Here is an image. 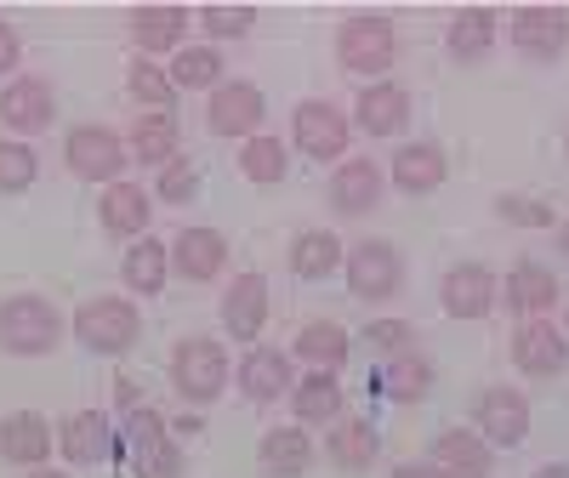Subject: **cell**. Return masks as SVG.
<instances>
[{
  "label": "cell",
  "instance_id": "obj_1",
  "mask_svg": "<svg viewBox=\"0 0 569 478\" xmlns=\"http://www.w3.org/2000/svg\"><path fill=\"white\" fill-rule=\"evenodd\" d=\"M63 342V313L46 297H7L0 302V348L18 359H46Z\"/></svg>",
  "mask_w": 569,
  "mask_h": 478
},
{
  "label": "cell",
  "instance_id": "obj_2",
  "mask_svg": "<svg viewBox=\"0 0 569 478\" xmlns=\"http://www.w3.org/2000/svg\"><path fill=\"white\" fill-rule=\"evenodd\" d=\"M74 337H80V348H91V353L120 359V353H131L137 337H142V313H137V302L103 291V297L80 302V313H74Z\"/></svg>",
  "mask_w": 569,
  "mask_h": 478
},
{
  "label": "cell",
  "instance_id": "obj_3",
  "mask_svg": "<svg viewBox=\"0 0 569 478\" xmlns=\"http://www.w3.org/2000/svg\"><path fill=\"white\" fill-rule=\"evenodd\" d=\"M171 388L188 399V405H217L222 388H228V348L217 337H188L177 342L171 353Z\"/></svg>",
  "mask_w": 569,
  "mask_h": 478
},
{
  "label": "cell",
  "instance_id": "obj_4",
  "mask_svg": "<svg viewBox=\"0 0 569 478\" xmlns=\"http://www.w3.org/2000/svg\"><path fill=\"white\" fill-rule=\"evenodd\" d=\"M399 58V29L382 12H359L337 29V63L348 74H388Z\"/></svg>",
  "mask_w": 569,
  "mask_h": 478
},
{
  "label": "cell",
  "instance_id": "obj_5",
  "mask_svg": "<svg viewBox=\"0 0 569 478\" xmlns=\"http://www.w3.org/2000/svg\"><path fill=\"white\" fill-rule=\"evenodd\" d=\"M342 273H348V291L359 302H388L405 285V257H399L393 239H359V246L342 257Z\"/></svg>",
  "mask_w": 569,
  "mask_h": 478
},
{
  "label": "cell",
  "instance_id": "obj_6",
  "mask_svg": "<svg viewBox=\"0 0 569 478\" xmlns=\"http://www.w3.org/2000/svg\"><path fill=\"white\" fill-rule=\"evenodd\" d=\"M291 137L308 160H342L348 142H353V120L325 98H302L297 114H291Z\"/></svg>",
  "mask_w": 569,
  "mask_h": 478
},
{
  "label": "cell",
  "instance_id": "obj_7",
  "mask_svg": "<svg viewBox=\"0 0 569 478\" xmlns=\"http://www.w3.org/2000/svg\"><path fill=\"white\" fill-rule=\"evenodd\" d=\"M63 160H69V171L86 177V182H120L131 149H126L109 126H74V131L63 137Z\"/></svg>",
  "mask_w": 569,
  "mask_h": 478
},
{
  "label": "cell",
  "instance_id": "obj_8",
  "mask_svg": "<svg viewBox=\"0 0 569 478\" xmlns=\"http://www.w3.org/2000/svg\"><path fill=\"white\" fill-rule=\"evenodd\" d=\"M512 52L530 58V63H558L569 52V12L558 7H525L512 12Z\"/></svg>",
  "mask_w": 569,
  "mask_h": 478
},
{
  "label": "cell",
  "instance_id": "obj_9",
  "mask_svg": "<svg viewBox=\"0 0 569 478\" xmlns=\"http://www.w3.org/2000/svg\"><path fill=\"white\" fill-rule=\"evenodd\" d=\"M262 114H268V98L251 80H222L211 91V103H206V126L217 137H257Z\"/></svg>",
  "mask_w": 569,
  "mask_h": 478
},
{
  "label": "cell",
  "instance_id": "obj_10",
  "mask_svg": "<svg viewBox=\"0 0 569 478\" xmlns=\"http://www.w3.org/2000/svg\"><path fill=\"white\" fill-rule=\"evenodd\" d=\"M479 439L496 450H518L530 439V399L518 388H485L479 394Z\"/></svg>",
  "mask_w": 569,
  "mask_h": 478
},
{
  "label": "cell",
  "instance_id": "obj_11",
  "mask_svg": "<svg viewBox=\"0 0 569 478\" xmlns=\"http://www.w3.org/2000/svg\"><path fill=\"white\" fill-rule=\"evenodd\" d=\"M0 120H7L12 131H46V126L58 120V91H52V80H40V74L7 80V91H0Z\"/></svg>",
  "mask_w": 569,
  "mask_h": 478
},
{
  "label": "cell",
  "instance_id": "obj_12",
  "mask_svg": "<svg viewBox=\"0 0 569 478\" xmlns=\"http://www.w3.org/2000/svg\"><path fill=\"white\" fill-rule=\"evenodd\" d=\"M228 268V239L217 228H182L171 239V273L188 285H211Z\"/></svg>",
  "mask_w": 569,
  "mask_h": 478
},
{
  "label": "cell",
  "instance_id": "obj_13",
  "mask_svg": "<svg viewBox=\"0 0 569 478\" xmlns=\"http://www.w3.org/2000/svg\"><path fill=\"white\" fill-rule=\"evenodd\" d=\"M388 195V171L376 160H342L337 171H330V206H337L342 217H365L376 211Z\"/></svg>",
  "mask_w": 569,
  "mask_h": 478
},
{
  "label": "cell",
  "instance_id": "obj_14",
  "mask_svg": "<svg viewBox=\"0 0 569 478\" xmlns=\"http://www.w3.org/2000/svg\"><path fill=\"white\" fill-rule=\"evenodd\" d=\"M439 302L450 319H485L496 308V273L485 262H461L439 279Z\"/></svg>",
  "mask_w": 569,
  "mask_h": 478
},
{
  "label": "cell",
  "instance_id": "obj_15",
  "mask_svg": "<svg viewBox=\"0 0 569 478\" xmlns=\"http://www.w3.org/2000/svg\"><path fill=\"white\" fill-rule=\"evenodd\" d=\"M262 325H268V279L262 273L228 279V291H222V330H228V337H240V342H257Z\"/></svg>",
  "mask_w": 569,
  "mask_h": 478
},
{
  "label": "cell",
  "instance_id": "obj_16",
  "mask_svg": "<svg viewBox=\"0 0 569 478\" xmlns=\"http://www.w3.org/2000/svg\"><path fill=\"white\" fill-rule=\"evenodd\" d=\"M291 388H297V365H291V353H284V348H251L240 359V394L246 399L273 405V399L291 394Z\"/></svg>",
  "mask_w": 569,
  "mask_h": 478
},
{
  "label": "cell",
  "instance_id": "obj_17",
  "mask_svg": "<svg viewBox=\"0 0 569 478\" xmlns=\"http://www.w3.org/2000/svg\"><path fill=\"white\" fill-rule=\"evenodd\" d=\"M445 177H450V160H445L439 142H405V149L393 155V166H388V182L399 188V195H410V200L433 195Z\"/></svg>",
  "mask_w": 569,
  "mask_h": 478
},
{
  "label": "cell",
  "instance_id": "obj_18",
  "mask_svg": "<svg viewBox=\"0 0 569 478\" xmlns=\"http://www.w3.org/2000/svg\"><path fill=\"white\" fill-rule=\"evenodd\" d=\"M433 467L439 478H490V467H496V456H490V445L479 439V434H467V427H445V434L433 439Z\"/></svg>",
  "mask_w": 569,
  "mask_h": 478
},
{
  "label": "cell",
  "instance_id": "obj_19",
  "mask_svg": "<svg viewBox=\"0 0 569 478\" xmlns=\"http://www.w3.org/2000/svg\"><path fill=\"white\" fill-rule=\"evenodd\" d=\"M257 467L268 478H302L313 467V439H308V427L291 421V427H268V434L257 439Z\"/></svg>",
  "mask_w": 569,
  "mask_h": 478
},
{
  "label": "cell",
  "instance_id": "obj_20",
  "mask_svg": "<svg viewBox=\"0 0 569 478\" xmlns=\"http://www.w3.org/2000/svg\"><path fill=\"white\" fill-rule=\"evenodd\" d=\"M52 445H58V434L34 410H12L7 421H0V456H7L12 467H46Z\"/></svg>",
  "mask_w": 569,
  "mask_h": 478
},
{
  "label": "cell",
  "instance_id": "obj_21",
  "mask_svg": "<svg viewBox=\"0 0 569 478\" xmlns=\"http://www.w3.org/2000/svg\"><path fill=\"white\" fill-rule=\"evenodd\" d=\"M58 450H63L74 467L103 461V456L114 450V421H109L103 410H74V416H63V427H58Z\"/></svg>",
  "mask_w": 569,
  "mask_h": 478
},
{
  "label": "cell",
  "instance_id": "obj_22",
  "mask_svg": "<svg viewBox=\"0 0 569 478\" xmlns=\"http://www.w3.org/2000/svg\"><path fill=\"white\" fill-rule=\"evenodd\" d=\"M405 120H410V91H405V86L376 80V86L359 91V109H353V126H359V131L393 137V131H405Z\"/></svg>",
  "mask_w": 569,
  "mask_h": 478
},
{
  "label": "cell",
  "instance_id": "obj_23",
  "mask_svg": "<svg viewBox=\"0 0 569 478\" xmlns=\"http://www.w3.org/2000/svg\"><path fill=\"white\" fill-rule=\"evenodd\" d=\"M512 365L525 370V376H558V370L569 365V348H563V337H558V325L530 319V325L512 337Z\"/></svg>",
  "mask_w": 569,
  "mask_h": 478
},
{
  "label": "cell",
  "instance_id": "obj_24",
  "mask_svg": "<svg viewBox=\"0 0 569 478\" xmlns=\"http://www.w3.org/2000/svg\"><path fill=\"white\" fill-rule=\"evenodd\" d=\"M120 279L137 297H160L171 279V246H160V239H131L120 257Z\"/></svg>",
  "mask_w": 569,
  "mask_h": 478
},
{
  "label": "cell",
  "instance_id": "obj_25",
  "mask_svg": "<svg viewBox=\"0 0 569 478\" xmlns=\"http://www.w3.org/2000/svg\"><path fill=\"white\" fill-rule=\"evenodd\" d=\"M501 302L512 313H547V308H558V273L541 268V262H518L501 279Z\"/></svg>",
  "mask_w": 569,
  "mask_h": 478
},
{
  "label": "cell",
  "instance_id": "obj_26",
  "mask_svg": "<svg viewBox=\"0 0 569 478\" xmlns=\"http://www.w3.org/2000/svg\"><path fill=\"white\" fill-rule=\"evenodd\" d=\"M98 217H103V233H114V239H142L154 211H149V195H142L137 182H109Z\"/></svg>",
  "mask_w": 569,
  "mask_h": 478
},
{
  "label": "cell",
  "instance_id": "obj_27",
  "mask_svg": "<svg viewBox=\"0 0 569 478\" xmlns=\"http://www.w3.org/2000/svg\"><path fill=\"white\" fill-rule=\"evenodd\" d=\"M291 410H297L302 427H330V421H342V381H337V370L302 376L297 388H291Z\"/></svg>",
  "mask_w": 569,
  "mask_h": 478
},
{
  "label": "cell",
  "instance_id": "obj_28",
  "mask_svg": "<svg viewBox=\"0 0 569 478\" xmlns=\"http://www.w3.org/2000/svg\"><path fill=\"white\" fill-rule=\"evenodd\" d=\"M342 257H348V246H342L330 228H302V233L291 239V273L308 279V285L330 279V273L342 268Z\"/></svg>",
  "mask_w": 569,
  "mask_h": 478
},
{
  "label": "cell",
  "instance_id": "obj_29",
  "mask_svg": "<svg viewBox=\"0 0 569 478\" xmlns=\"http://www.w3.org/2000/svg\"><path fill=\"white\" fill-rule=\"evenodd\" d=\"M376 388H382L393 405H421L427 394H433V365H427L421 348L393 353V359L382 365V376H376Z\"/></svg>",
  "mask_w": 569,
  "mask_h": 478
},
{
  "label": "cell",
  "instance_id": "obj_30",
  "mask_svg": "<svg viewBox=\"0 0 569 478\" xmlns=\"http://www.w3.org/2000/svg\"><path fill=\"white\" fill-rule=\"evenodd\" d=\"M182 29H188V12L182 7H137L131 12V46H137V58H154V52L182 46Z\"/></svg>",
  "mask_w": 569,
  "mask_h": 478
},
{
  "label": "cell",
  "instance_id": "obj_31",
  "mask_svg": "<svg viewBox=\"0 0 569 478\" xmlns=\"http://www.w3.org/2000/svg\"><path fill=\"white\" fill-rule=\"evenodd\" d=\"M496 12L490 7H467V12H456L450 18V29H445V46H450V58L456 63H479L490 46H496Z\"/></svg>",
  "mask_w": 569,
  "mask_h": 478
},
{
  "label": "cell",
  "instance_id": "obj_32",
  "mask_svg": "<svg viewBox=\"0 0 569 478\" xmlns=\"http://www.w3.org/2000/svg\"><path fill=\"white\" fill-rule=\"evenodd\" d=\"M177 142H182L177 114H142L131 126V137H126V149H131L137 166H171L177 160Z\"/></svg>",
  "mask_w": 569,
  "mask_h": 478
},
{
  "label": "cell",
  "instance_id": "obj_33",
  "mask_svg": "<svg viewBox=\"0 0 569 478\" xmlns=\"http://www.w3.org/2000/svg\"><path fill=\"white\" fill-rule=\"evenodd\" d=\"M308 365H319V370H342L348 365V353H353V337L337 325V319H308L302 330H297V342H291Z\"/></svg>",
  "mask_w": 569,
  "mask_h": 478
},
{
  "label": "cell",
  "instance_id": "obj_34",
  "mask_svg": "<svg viewBox=\"0 0 569 478\" xmlns=\"http://www.w3.org/2000/svg\"><path fill=\"white\" fill-rule=\"evenodd\" d=\"M330 467H342V472H370L376 467V427L348 416V421H330Z\"/></svg>",
  "mask_w": 569,
  "mask_h": 478
},
{
  "label": "cell",
  "instance_id": "obj_35",
  "mask_svg": "<svg viewBox=\"0 0 569 478\" xmlns=\"http://www.w3.org/2000/svg\"><path fill=\"white\" fill-rule=\"evenodd\" d=\"M126 91L142 103V114H171V103H177V86H171V74L154 58H131L126 63Z\"/></svg>",
  "mask_w": 569,
  "mask_h": 478
},
{
  "label": "cell",
  "instance_id": "obj_36",
  "mask_svg": "<svg viewBox=\"0 0 569 478\" xmlns=\"http://www.w3.org/2000/svg\"><path fill=\"white\" fill-rule=\"evenodd\" d=\"M166 74H171L177 91H217L222 86V52L217 46H182Z\"/></svg>",
  "mask_w": 569,
  "mask_h": 478
},
{
  "label": "cell",
  "instance_id": "obj_37",
  "mask_svg": "<svg viewBox=\"0 0 569 478\" xmlns=\"http://www.w3.org/2000/svg\"><path fill=\"white\" fill-rule=\"evenodd\" d=\"M284 166H291V155H284V142L279 137H246V149H240V171L257 182V188H273L284 182Z\"/></svg>",
  "mask_w": 569,
  "mask_h": 478
},
{
  "label": "cell",
  "instance_id": "obj_38",
  "mask_svg": "<svg viewBox=\"0 0 569 478\" xmlns=\"http://www.w3.org/2000/svg\"><path fill=\"white\" fill-rule=\"evenodd\" d=\"M40 177V160L29 142H12V137H0V195H29Z\"/></svg>",
  "mask_w": 569,
  "mask_h": 478
},
{
  "label": "cell",
  "instance_id": "obj_39",
  "mask_svg": "<svg viewBox=\"0 0 569 478\" xmlns=\"http://www.w3.org/2000/svg\"><path fill=\"white\" fill-rule=\"evenodd\" d=\"M182 467H188V456H182V445L171 434L154 439V445H142V450H131V472L137 478H182Z\"/></svg>",
  "mask_w": 569,
  "mask_h": 478
},
{
  "label": "cell",
  "instance_id": "obj_40",
  "mask_svg": "<svg viewBox=\"0 0 569 478\" xmlns=\"http://www.w3.org/2000/svg\"><path fill=\"white\" fill-rule=\"evenodd\" d=\"M154 195H160L166 206H188V200L200 195V166L177 155L171 166H160V182H154Z\"/></svg>",
  "mask_w": 569,
  "mask_h": 478
},
{
  "label": "cell",
  "instance_id": "obj_41",
  "mask_svg": "<svg viewBox=\"0 0 569 478\" xmlns=\"http://www.w3.org/2000/svg\"><path fill=\"white\" fill-rule=\"evenodd\" d=\"M200 29L217 34V40H246L257 29V7H206L200 12Z\"/></svg>",
  "mask_w": 569,
  "mask_h": 478
},
{
  "label": "cell",
  "instance_id": "obj_42",
  "mask_svg": "<svg viewBox=\"0 0 569 478\" xmlns=\"http://www.w3.org/2000/svg\"><path fill=\"white\" fill-rule=\"evenodd\" d=\"M365 342L382 353V359L410 353V348H416V325H410V319H370V325H365Z\"/></svg>",
  "mask_w": 569,
  "mask_h": 478
},
{
  "label": "cell",
  "instance_id": "obj_43",
  "mask_svg": "<svg viewBox=\"0 0 569 478\" xmlns=\"http://www.w3.org/2000/svg\"><path fill=\"white\" fill-rule=\"evenodd\" d=\"M166 434H171V427H166V416H160V410H149V405H137V410H126L120 445H126V456H131V450L154 445V439H166Z\"/></svg>",
  "mask_w": 569,
  "mask_h": 478
},
{
  "label": "cell",
  "instance_id": "obj_44",
  "mask_svg": "<svg viewBox=\"0 0 569 478\" xmlns=\"http://www.w3.org/2000/svg\"><path fill=\"white\" fill-rule=\"evenodd\" d=\"M496 211H501V222H518V228H558L552 206L547 200H530V195H501Z\"/></svg>",
  "mask_w": 569,
  "mask_h": 478
},
{
  "label": "cell",
  "instance_id": "obj_45",
  "mask_svg": "<svg viewBox=\"0 0 569 478\" xmlns=\"http://www.w3.org/2000/svg\"><path fill=\"white\" fill-rule=\"evenodd\" d=\"M18 58H23V40H18V29H12V23H0V80H12Z\"/></svg>",
  "mask_w": 569,
  "mask_h": 478
},
{
  "label": "cell",
  "instance_id": "obj_46",
  "mask_svg": "<svg viewBox=\"0 0 569 478\" xmlns=\"http://www.w3.org/2000/svg\"><path fill=\"white\" fill-rule=\"evenodd\" d=\"M114 399H120V410H137V405H142L137 381H126V376H120V381H114Z\"/></svg>",
  "mask_w": 569,
  "mask_h": 478
},
{
  "label": "cell",
  "instance_id": "obj_47",
  "mask_svg": "<svg viewBox=\"0 0 569 478\" xmlns=\"http://www.w3.org/2000/svg\"><path fill=\"white\" fill-rule=\"evenodd\" d=\"M388 478H439L433 467H427V461H405V467H393Z\"/></svg>",
  "mask_w": 569,
  "mask_h": 478
},
{
  "label": "cell",
  "instance_id": "obj_48",
  "mask_svg": "<svg viewBox=\"0 0 569 478\" xmlns=\"http://www.w3.org/2000/svg\"><path fill=\"white\" fill-rule=\"evenodd\" d=\"M552 233H558V251H563V257H569V217H563V222H558V228H552Z\"/></svg>",
  "mask_w": 569,
  "mask_h": 478
},
{
  "label": "cell",
  "instance_id": "obj_49",
  "mask_svg": "<svg viewBox=\"0 0 569 478\" xmlns=\"http://www.w3.org/2000/svg\"><path fill=\"white\" fill-rule=\"evenodd\" d=\"M23 478H69V472H58V467H29Z\"/></svg>",
  "mask_w": 569,
  "mask_h": 478
},
{
  "label": "cell",
  "instance_id": "obj_50",
  "mask_svg": "<svg viewBox=\"0 0 569 478\" xmlns=\"http://www.w3.org/2000/svg\"><path fill=\"white\" fill-rule=\"evenodd\" d=\"M536 478H569V467H558V461H552V467H541Z\"/></svg>",
  "mask_w": 569,
  "mask_h": 478
},
{
  "label": "cell",
  "instance_id": "obj_51",
  "mask_svg": "<svg viewBox=\"0 0 569 478\" xmlns=\"http://www.w3.org/2000/svg\"><path fill=\"white\" fill-rule=\"evenodd\" d=\"M563 155H569V137H563Z\"/></svg>",
  "mask_w": 569,
  "mask_h": 478
},
{
  "label": "cell",
  "instance_id": "obj_52",
  "mask_svg": "<svg viewBox=\"0 0 569 478\" xmlns=\"http://www.w3.org/2000/svg\"><path fill=\"white\" fill-rule=\"evenodd\" d=\"M563 330H569V313H563Z\"/></svg>",
  "mask_w": 569,
  "mask_h": 478
}]
</instances>
